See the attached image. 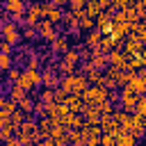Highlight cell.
<instances>
[{"label": "cell", "instance_id": "obj_1", "mask_svg": "<svg viewBox=\"0 0 146 146\" xmlns=\"http://www.w3.org/2000/svg\"><path fill=\"white\" fill-rule=\"evenodd\" d=\"M66 94H78V96H82L89 87H91V82H89V78L84 75V73H73V75H66V78H62V84H59Z\"/></svg>", "mask_w": 146, "mask_h": 146}, {"label": "cell", "instance_id": "obj_2", "mask_svg": "<svg viewBox=\"0 0 146 146\" xmlns=\"http://www.w3.org/2000/svg\"><path fill=\"white\" fill-rule=\"evenodd\" d=\"M18 84L25 91H34V89H39L43 84V73L41 71H32V68H23V75H21Z\"/></svg>", "mask_w": 146, "mask_h": 146}, {"label": "cell", "instance_id": "obj_3", "mask_svg": "<svg viewBox=\"0 0 146 146\" xmlns=\"http://www.w3.org/2000/svg\"><path fill=\"white\" fill-rule=\"evenodd\" d=\"M43 18H46V2H30L27 5V14H25V25L36 27Z\"/></svg>", "mask_w": 146, "mask_h": 146}, {"label": "cell", "instance_id": "obj_4", "mask_svg": "<svg viewBox=\"0 0 146 146\" xmlns=\"http://www.w3.org/2000/svg\"><path fill=\"white\" fill-rule=\"evenodd\" d=\"M107 94H110L107 89H103V87H98V84H91V87L82 94V98H84V103H87V105H96V107H98L100 103L110 100V98H107Z\"/></svg>", "mask_w": 146, "mask_h": 146}, {"label": "cell", "instance_id": "obj_5", "mask_svg": "<svg viewBox=\"0 0 146 146\" xmlns=\"http://www.w3.org/2000/svg\"><path fill=\"white\" fill-rule=\"evenodd\" d=\"M2 39H7L11 46L18 48L23 41V30H18V25L14 21H7V23H2Z\"/></svg>", "mask_w": 146, "mask_h": 146}, {"label": "cell", "instance_id": "obj_6", "mask_svg": "<svg viewBox=\"0 0 146 146\" xmlns=\"http://www.w3.org/2000/svg\"><path fill=\"white\" fill-rule=\"evenodd\" d=\"M27 5L30 2H25V0H5L2 9L11 16V21H16V18H21V16L27 14Z\"/></svg>", "mask_w": 146, "mask_h": 146}, {"label": "cell", "instance_id": "obj_7", "mask_svg": "<svg viewBox=\"0 0 146 146\" xmlns=\"http://www.w3.org/2000/svg\"><path fill=\"white\" fill-rule=\"evenodd\" d=\"M139 98H141V96H139V94H135L130 87H123V89H121V100H119V103H121V107H123L125 112H130V114H132V112H135V107H137V103H139Z\"/></svg>", "mask_w": 146, "mask_h": 146}, {"label": "cell", "instance_id": "obj_8", "mask_svg": "<svg viewBox=\"0 0 146 146\" xmlns=\"http://www.w3.org/2000/svg\"><path fill=\"white\" fill-rule=\"evenodd\" d=\"M112 25H114V9H105L98 18H96V27L103 34H112Z\"/></svg>", "mask_w": 146, "mask_h": 146}, {"label": "cell", "instance_id": "obj_9", "mask_svg": "<svg viewBox=\"0 0 146 146\" xmlns=\"http://www.w3.org/2000/svg\"><path fill=\"white\" fill-rule=\"evenodd\" d=\"M41 73H43V87L46 89H57L62 84V78L57 73V66H46Z\"/></svg>", "mask_w": 146, "mask_h": 146}, {"label": "cell", "instance_id": "obj_10", "mask_svg": "<svg viewBox=\"0 0 146 146\" xmlns=\"http://www.w3.org/2000/svg\"><path fill=\"white\" fill-rule=\"evenodd\" d=\"M36 30H39V36H41V39H46L48 43H52V41L59 36V34H57V30H55V23H50V21H46V18L36 25Z\"/></svg>", "mask_w": 146, "mask_h": 146}, {"label": "cell", "instance_id": "obj_11", "mask_svg": "<svg viewBox=\"0 0 146 146\" xmlns=\"http://www.w3.org/2000/svg\"><path fill=\"white\" fill-rule=\"evenodd\" d=\"M16 110H18V103H14L9 96H2L0 98V123L2 121H9Z\"/></svg>", "mask_w": 146, "mask_h": 146}, {"label": "cell", "instance_id": "obj_12", "mask_svg": "<svg viewBox=\"0 0 146 146\" xmlns=\"http://www.w3.org/2000/svg\"><path fill=\"white\" fill-rule=\"evenodd\" d=\"M123 48H125L123 52H125L128 57H132V55H141V52H144V41L130 34V36L125 39V46H123Z\"/></svg>", "mask_w": 146, "mask_h": 146}, {"label": "cell", "instance_id": "obj_13", "mask_svg": "<svg viewBox=\"0 0 146 146\" xmlns=\"http://www.w3.org/2000/svg\"><path fill=\"white\" fill-rule=\"evenodd\" d=\"M71 50V46H68V36L66 34H59L52 43H50V52L52 55H66Z\"/></svg>", "mask_w": 146, "mask_h": 146}, {"label": "cell", "instance_id": "obj_14", "mask_svg": "<svg viewBox=\"0 0 146 146\" xmlns=\"http://www.w3.org/2000/svg\"><path fill=\"white\" fill-rule=\"evenodd\" d=\"M107 59H110V66H116V68L128 71V55H125L123 50H112V52L107 55Z\"/></svg>", "mask_w": 146, "mask_h": 146}, {"label": "cell", "instance_id": "obj_15", "mask_svg": "<svg viewBox=\"0 0 146 146\" xmlns=\"http://www.w3.org/2000/svg\"><path fill=\"white\" fill-rule=\"evenodd\" d=\"M46 21H50V23H62L64 21V11H62V7H55L52 2H46Z\"/></svg>", "mask_w": 146, "mask_h": 146}, {"label": "cell", "instance_id": "obj_16", "mask_svg": "<svg viewBox=\"0 0 146 146\" xmlns=\"http://www.w3.org/2000/svg\"><path fill=\"white\" fill-rule=\"evenodd\" d=\"M66 105H68V110H71V112H75V114H82V112H84V107H87L84 98H82V96H78V94H68Z\"/></svg>", "mask_w": 146, "mask_h": 146}, {"label": "cell", "instance_id": "obj_17", "mask_svg": "<svg viewBox=\"0 0 146 146\" xmlns=\"http://www.w3.org/2000/svg\"><path fill=\"white\" fill-rule=\"evenodd\" d=\"M105 132H103V128L100 125H96V123H87L84 128H82V137L87 139V141H94V139H100Z\"/></svg>", "mask_w": 146, "mask_h": 146}, {"label": "cell", "instance_id": "obj_18", "mask_svg": "<svg viewBox=\"0 0 146 146\" xmlns=\"http://www.w3.org/2000/svg\"><path fill=\"white\" fill-rule=\"evenodd\" d=\"M82 116H84L87 123H96V125H100V119H103V114H100V110L96 105H87L84 112H82Z\"/></svg>", "mask_w": 146, "mask_h": 146}, {"label": "cell", "instance_id": "obj_19", "mask_svg": "<svg viewBox=\"0 0 146 146\" xmlns=\"http://www.w3.org/2000/svg\"><path fill=\"white\" fill-rule=\"evenodd\" d=\"M5 96H9L14 103H21L23 98H27V96H30V91H25L21 84H9V91H7Z\"/></svg>", "mask_w": 146, "mask_h": 146}, {"label": "cell", "instance_id": "obj_20", "mask_svg": "<svg viewBox=\"0 0 146 146\" xmlns=\"http://www.w3.org/2000/svg\"><path fill=\"white\" fill-rule=\"evenodd\" d=\"M128 87H130L135 94H139V96H144V94H146V82H144V78H141L139 73H135V75H132V80L128 82Z\"/></svg>", "mask_w": 146, "mask_h": 146}, {"label": "cell", "instance_id": "obj_21", "mask_svg": "<svg viewBox=\"0 0 146 146\" xmlns=\"http://www.w3.org/2000/svg\"><path fill=\"white\" fill-rule=\"evenodd\" d=\"M100 41H103V32H100L98 27H94V30H91V32H87V36H84V43H87L89 48L100 46Z\"/></svg>", "mask_w": 146, "mask_h": 146}, {"label": "cell", "instance_id": "obj_22", "mask_svg": "<svg viewBox=\"0 0 146 146\" xmlns=\"http://www.w3.org/2000/svg\"><path fill=\"white\" fill-rule=\"evenodd\" d=\"M116 146H137V137L132 132H121L116 135Z\"/></svg>", "mask_w": 146, "mask_h": 146}, {"label": "cell", "instance_id": "obj_23", "mask_svg": "<svg viewBox=\"0 0 146 146\" xmlns=\"http://www.w3.org/2000/svg\"><path fill=\"white\" fill-rule=\"evenodd\" d=\"M34 107H36V100H34L32 96H27V98H23V100L18 103V110H23L27 116H32V114H34Z\"/></svg>", "mask_w": 146, "mask_h": 146}, {"label": "cell", "instance_id": "obj_24", "mask_svg": "<svg viewBox=\"0 0 146 146\" xmlns=\"http://www.w3.org/2000/svg\"><path fill=\"white\" fill-rule=\"evenodd\" d=\"M11 64H14V55L11 52H0V71L7 73L9 68H14Z\"/></svg>", "mask_w": 146, "mask_h": 146}, {"label": "cell", "instance_id": "obj_25", "mask_svg": "<svg viewBox=\"0 0 146 146\" xmlns=\"http://www.w3.org/2000/svg\"><path fill=\"white\" fill-rule=\"evenodd\" d=\"M57 73H62V78L73 75V73H75V66L68 64V62H64V59H59V62H57Z\"/></svg>", "mask_w": 146, "mask_h": 146}, {"label": "cell", "instance_id": "obj_26", "mask_svg": "<svg viewBox=\"0 0 146 146\" xmlns=\"http://www.w3.org/2000/svg\"><path fill=\"white\" fill-rule=\"evenodd\" d=\"M41 55H32V57H27V62H25V68H32V71H41Z\"/></svg>", "mask_w": 146, "mask_h": 146}, {"label": "cell", "instance_id": "obj_27", "mask_svg": "<svg viewBox=\"0 0 146 146\" xmlns=\"http://www.w3.org/2000/svg\"><path fill=\"white\" fill-rule=\"evenodd\" d=\"M21 75H23V68L14 66V68H9V71H7V82H9V84H18Z\"/></svg>", "mask_w": 146, "mask_h": 146}, {"label": "cell", "instance_id": "obj_28", "mask_svg": "<svg viewBox=\"0 0 146 146\" xmlns=\"http://www.w3.org/2000/svg\"><path fill=\"white\" fill-rule=\"evenodd\" d=\"M62 59H64V62H68V64H73V66H75V64H78V62H80V59H82V57H80V52H78V48H71V50H68V52H66V55H64V57H62Z\"/></svg>", "mask_w": 146, "mask_h": 146}, {"label": "cell", "instance_id": "obj_29", "mask_svg": "<svg viewBox=\"0 0 146 146\" xmlns=\"http://www.w3.org/2000/svg\"><path fill=\"white\" fill-rule=\"evenodd\" d=\"M39 100H41V103H46V105L55 103V89H46V87H43V91L39 94Z\"/></svg>", "mask_w": 146, "mask_h": 146}, {"label": "cell", "instance_id": "obj_30", "mask_svg": "<svg viewBox=\"0 0 146 146\" xmlns=\"http://www.w3.org/2000/svg\"><path fill=\"white\" fill-rule=\"evenodd\" d=\"M98 48H100L105 55H110V52L114 50V39H112V36H103V41H100V46H98Z\"/></svg>", "mask_w": 146, "mask_h": 146}, {"label": "cell", "instance_id": "obj_31", "mask_svg": "<svg viewBox=\"0 0 146 146\" xmlns=\"http://www.w3.org/2000/svg\"><path fill=\"white\" fill-rule=\"evenodd\" d=\"M23 39H27V41H34V39H39V30H36V27H30V25H25V27H23Z\"/></svg>", "mask_w": 146, "mask_h": 146}, {"label": "cell", "instance_id": "obj_32", "mask_svg": "<svg viewBox=\"0 0 146 146\" xmlns=\"http://www.w3.org/2000/svg\"><path fill=\"white\" fill-rule=\"evenodd\" d=\"M132 5H135L132 0H114V7H112V9H116V11H128Z\"/></svg>", "mask_w": 146, "mask_h": 146}, {"label": "cell", "instance_id": "obj_33", "mask_svg": "<svg viewBox=\"0 0 146 146\" xmlns=\"http://www.w3.org/2000/svg\"><path fill=\"white\" fill-rule=\"evenodd\" d=\"M125 18H128V23H139V21H141V18H139V11H137V7H135V5L125 11Z\"/></svg>", "mask_w": 146, "mask_h": 146}, {"label": "cell", "instance_id": "obj_34", "mask_svg": "<svg viewBox=\"0 0 146 146\" xmlns=\"http://www.w3.org/2000/svg\"><path fill=\"white\" fill-rule=\"evenodd\" d=\"M132 114H139V116H144L146 119V96H141L139 98V103H137V107H135V112Z\"/></svg>", "mask_w": 146, "mask_h": 146}, {"label": "cell", "instance_id": "obj_35", "mask_svg": "<svg viewBox=\"0 0 146 146\" xmlns=\"http://www.w3.org/2000/svg\"><path fill=\"white\" fill-rule=\"evenodd\" d=\"M100 146H116V135H103Z\"/></svg>", "mask_w": 146, "mask_h": 146}, {"label": "cell", "instance_id": "obj_36", "mask_svg": "<svg viewBox=\"0 0 146 146\" xmlns=\"http://www.w3.org/2000/svg\"><path fill=\"white\" fill-rule=\"evenodd\" d=\"M66 98H68V94H66L62 87H57V89H55V103H66Z\"/></svg>", "mask_w": 146, "mask_h": 146}, {"label": "cell", "instance_id": "obj_37", "mask_svg": "<svg viewBox=\"0 0 146 146\" xmlns=\"http://www.w3.org/2000/svg\"><path fill=\"white\" fill-rule=\"evenodd\" d=\"M52 146H71V141H68V137H57V139H52Z\"/></svg>", "mask_w": 146, "mask_h": 146}, {"label": "cell", "instance_id": "obj_38", "mask_svg": "<svg viewBox=\"0 0 146 146\" xmlns=\"http://www.w3.org/2000/svg\"><path fill=\"white\" fill-rule=\"evenodd\" d=\"M0 50H2V52H11V43H9L7 39H2V41H0Z\"/></svg>", "mask_w": 146, "mask_h": 146}, {"label": "cell", "instance_id": "obj_39", "mask_svg": "<svg viewBox=\"0 0 146 146\" xmlns=\"http://www.w3.org/2000/svg\"><path fill=\"white\" fill-rule=\"evenodd\" d=\"M48 2H52L55 7H64V5H68V0H48Z\"/></svg>", "mask_w": 146, "mask_h": 146}, {"label": "cell", "instance_id": "obj_40", "mask_svg": "<svg viewBox=\"0 0 146 146\" xmlns=\"http://www.w3.org/2000/svg\"><path fill=\"white\" fill-rule=\"evenodd\" d=\"M132 2H141V0H132Z\"/></svg>", "mask_w": 146, "mask_h": 146}]
</instances>
